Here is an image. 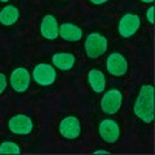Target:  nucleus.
Masks as SVG:
<instances>
[{"instance_id": "9d476101", "label": "nucleus", "mask_w": 155, "mask_h": 155, "mask_svg": "<svg viewBox=\"0 0 155 155\" xmlns=\"http://www.w3.org/2000/svg\"><path fill=\"white\" fill-rule=\"evenodd\" d=\"M60 133L67 140H74L80 134V122L76 116H67L60 123Z\"/></svg>"}, {"instance_id": "f8f14e48", "label": "nucleus", "mask_w": 155, "mask_h": 155, "mask_svg": "<svg viewBox=\"0 0 155 155\" xmlns=\"http://www.w3.org/2000/svg\"><path fill=\"white\" fill-rule=\"evenodd\" d=\"M58 35L67 41H78L83 36V31H81V28L79 26L66 22V23H62L60 28H58Z\"/></svg>"}, {"instance_id": "7ed1b4c3", "label": "nucleus", "mask_w": 155, "mask_h": 155, "mask_svg": "<svg viewBox=\"0 0 155 155\" xmlns=\"http://www.w3.org/2000/svg\"><path fill=\"white\" fill-rule=\"evenodd\" d=\"M123 96L118 89H111L106 92L104 94L102 100H101V109H102L106 114H115L118 113L120 106H122Z\"/></svg>"}, {"instance_id": "f03ea898", "label": "nucleus", "mask_w": 155, "mask_h": 155, "mask_svg": "<svg viewBox=\"0 0 155 155\" xmlns=\"http://www.w3.org/2000/svg\"><path fill=\"white\" fill-rule=\"evenodd\" d=\"M107 49V39L101 34L93 32L85 40V52L91 58H98Z\"/></svg>"}, {"instance_id": "2eb2a0df", "label": "nucleus", "mask_w": 155, "mask_h": 155, "mask_svg": "<svg viewBox=\"0 0 155 155\" xmlns=\"http://www.w3.org/2000/svg\"><path fill=\"white\" fill-rule=\"evenodd\" d=\"M19 17V12L16 7L8 5L0 11V23L4 26H11L17 22Z\"/></svg>"}, {"instance_id": "0eeeda50", "label": "nucleus", "mask_w": 155, "mask_h": 155, "mask_svg": "<svg viewBox=\"0 0 155 155\" xmlns=\"http://www.w3.org/2000/svg\"><path fill=\"white\" fill-rule=\"evenodd\" d=\"M30 72L25 67H17L11 74V85L16 92H25L30 85Z\"/></svg>"}, {"instance_id": "4468645a", "label": "nucleus", "mask_w": 155, "mask_h": 155, "mask_svg": "<svg viewBox=\"0 0 155 155\" xmlns=\"http://www.w3.org/2000/svg\"><path fill=\"white\" fill-rule=\"evenodd\" d=\"M88 81L94 92H97V93L104 92L105 85H106V79H105L104 72H101L100 70H96V69L91 70L88 72Z\"/></svg>"}, {"instance_id": "412c9836", "label": "nucleus", "mask_w": 155, "mask_h": 155, "mask_svg": "<svg viewBox=\"0 0 155 155\" xmlns=\"http://www.w3.org/2000/svg\"><path fill=\"white\" fill-rule=\"evenodd\" d=\"M141 2H143V3H153L154 0H141Z\"/></svg>"}, {"instance_id": "20e7f679", "label": "nucleus", "mask_w": 155, "mask_h": 155, "mask_svg": "<svg viewBox=\"0 0 155 155\" xmlns=\"http://www.w3.org/2000/svg\"><path fill=\"white\" fill-rule=\"evenodd\" d=\"M56 70L48 64H39L32 71V78L40 85H51L56 80Z\"/></svg>"}, {"instance_id": "423d86ee", "label": "nucleus", "mask_w": 155, "mask_h": 155, "mask_svg": "<svg viewBox=\"0 0 155 155\" xmlns=\"http://www.w3.org/2000/svg\"><path fill=\"white\" fill-rule=\"evenodd\" d=\"M9 129L16 134H28L31 133V130L34 129V124L30 116L19 114L14 115L13 118L9 120Z\"/></svg>"}, {"instance_id": "f257e3e1", "label": "nucleus", "mask_w": 155, "mask_h": 155, "mask_svg": "<svg viewBox=\"0 0 155 155\" xmlns=\"http://www.w3.org/2000/svg\"><path fill=\"white\" fill-rule=\"evenodd\" d=\"M133 111L145 123H151L154 120V87L151 84L141 88L136 98Z\"/></svg>"}, {"instance_id": "a211bd4d", "label": "nucleus", "mask_w": 155, "mask_h": 155, "mask_svg": "<svg viewBox=\"0 0 155 155\" xmlns=\"http://www.w3.org/2000/svg\"><path fill=\"white\" fill-rule=\"evenodd\" d=\"M146 17H147V19H149V22L153 25V23H154V7H150V8H149Z\"/></svg>"}, {"instance_id": "1a4fd4ad", "label": "nucleus", "mask_w": 155, "mask_h": 155, "mask_svg": "<svg viewBox=\"0 0 155 155\" xmlns=\"http://www.w3.org/2000/svg\"><path fill=\"white\" fill-rule=\"evenodd\" d=\"M100 136L104 138V141L109 142V143H113L116 142L119 138V134H120V129H119V125L116 122L111 119H105L100 123Z\"/></svg>"}, {"instance_id": "dca6fc26", "label": "nucleus", "mask_w": 155, "mask_h": 155, "mask_svg": "<svg viewBox=\"0 0 155 155\" xmlns=\"http://www.w3.org/2000/svg\"><path fill=\"white\" fill-rule=\"evenodd\" d=\"M21 149L14 142H3L0 145V154H19Z\"/></svg>"}, {"instance_id": "39448f33", "label": "nucleus", "mask_w": 155, "mask_h": 155, "mask_svg": "<svg viewBox=\"0 0 155 155\" xmlns=\"http://www.w3.org/2000/svg\"><path fill=\"white\" fill-rule=\"evenodd\" d=\"M140 23H141V21H140V17L137 14H133V13L124 14L118 26L119 34L123 38H130L137 32V30L140 28Z\"/></svg>"}, {"instance_id": "ddd939ff", "label": "nucleus", "mask_w": 155, "mask_h": 155, "mask_svg": "<svg viewBox=\"0 0 155 155\" xmlns=\"http://www.w3.org/2000/svg\"><path fill=\"white\" fill-rule=\"evenodd\" d=\"M52 61H53V65L56 67H58L60 70H64L67 71L72 69V66L75 65V56L71 54V53H56L54 56L52 57Z\"/></svg>"}, {"instance_id": "6ab92c4d", "label": "nucleus", "mask_w": 155, "mask_h": 155, "mask_svg": "<svg viewBox=\"0 0 155 155\" xmlns=\"http://www.w3.org/2000/svg\"><path fill=\"white\" fill-rule=\"evenodd\" d=\"M89 2L96 4V5H101V4H104V3L107 2V0H89Z\"/></svg>"}, {"instance_id": "4be33fe9", "label": "nucleus", "mask_w": 155, "mask_h": 155, "mask_svg": "<svg viewBox=\"0 0 155 155\" xmlns=\"http://www.w3.org/2000/svg\"><path fill=\"white\" fill-rule=\"evenodd\" d=\"M0 2H4V3H5V2H9V0H0Z\"/></svg>"}, {"instance_id": "aec40b11", "label": "nucleus", "mask_w": 155, "mask_h": 155, "mask_svg": "<svg viewBox=\"0 0 155 155\" xmlns=\"http://www.w3.org/2000/svg\"><path fill=\"white\" fill-rule=\"evenodd\" d=\"M94 153L96 154H109V151H106V150H97Z\"/></svg>"}, {"instance_id": "6e6552de", "label": "nucleus", "mask_w": 155, "mask_h": 155, "mask_svg": "<svg viewBox=\"0 0 155 155\" xmlns=\"http://www.w3.org/2000/svg\"><path fill=\"white\" fill-rule=\"evenodd\" d=\"M106 67H107V71L111 75L123 76L128 70V64H127V60L120 53H111L107 57Z\"/></svg>"}, {"instance_id": "f3484780", "label": "nucleus", "mask_w": 155, "mask_h": 155, "mask_svg": "<svg viewBox=\"0 0 155 155\" xmlns=\"http://www.w3.org/2000/svg\"><path fill=\"white\" fill-rule=\"evenodd\" d=\"M5 88H7V78L3 74H0V94L5 91Z\"/></svg>"}, {"instance_id": "9b49d317", "label": "nucleus", "mask_w": 155, "mask_h": 155, "mask_svg": "<svg viewBox=\"0 0 155 155\" xmlns=\"http://www.w3.org/2000/svg\"><path fill=\"white\" fill-rule=\"evenodd\" d=\"M58 26L57 19L52 16V14H47L44 16V18L41 19L40 23V32L41 35L44 36L45 39H49V40H53L58 36Z\"/></svg>"}]
</instances>
